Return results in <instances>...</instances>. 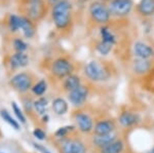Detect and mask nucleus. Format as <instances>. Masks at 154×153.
Segmentation results:
<instances>
[{
    "instance_id": "bb28decb",
    "label": "nucleus",
    "mask_w": 154,
    "mask_h": 153,
    "mask_svg": "<svg viewBox=\"0 0 154 153\" xmlns=\"http://www.w3.org/2000/svg\"><path fill=\"white\" fill-rule=\"evenodd\" d=\"M8 25H9V29L12 32L18 31L21 28V20H20V17L11 14L8 20Z\"/></svg>"
},
{
    "instance_id": "39448f33",
    "label": "nucleus",
    "mask_w": 154,
    "mask_h": 153,
    "mask_svg": "<svg viewBox=\"0 0 154 153\" xmlns=\"http://www.w3.org/2000/svg\"><path fill=\"white\" fill-rule=\"evenodd\" d=\"M60 150L62 153H86V147L82 141L78 139H62L60 142Z\"/></svg>"
},
{
    "instance_id": "b1692460",
    "label": "nucleus",
    "mask_w": 154,
    "mask_h": 153,
    "mask_svg": "<svg viewBox=\"0 0 154 153\" xmlns=\"http://www.w3.org/2000/svg\"><path fill=\"white\" fill-rule=\"evenodd\" d=\"M33 107L35 108L36 112L39 115H43L46 111V107H48V100L45 98H39L38 100L33 103Z\"/></svg>"
},
{
    "instance_id": "a878e982",
    "label": "nucleus",
    "mask_w": 154,
    "mask_h": 153,
    "mask_svg": "<svg viewBox=\"0 0 154 153\" xmlns=\"http://www.w3.org/2000/svg\"><path fill=\"white\" fill-rule=\"evenodd\" d=\"M112 47H113V44L104 42V41H100V42L97 44V46H96L98 53L102 56L109 55V53L112 50Z\"/></svg>"
},
{
    "instance_id": "72a5a7b5",
    "label": "nucleus",
    "mask_w": 154,
    "mask_h": 153,
    "mask_svg": "<svg viewBox=\"0 0 154 153\" xmlns=\"http://www.w3.org/2000/svg\"><path fill=\"white\" fill-rule=\"evenodd\" d=\"M99 1H102V2H110L111 0H99Z\"/></svg>"
},
{
    "instance_id": "9d476101",
    "label": "nucleus",
    "mask_w": 154,
    "mask_h": 153,
    "mask_svg": "<svg viewBox=\"0 0 154 153\" xmlns=\"http://www.w3.org/2000/svg\"><path fill=\"white\" fill-rule=\"evenodd\" d=\"M116 123L113 119H103L99 120L94 127V135L96 136H103L109 135L115 132Z\"/></svg>"
},
{
    "instance_id": "a211bd4d",
    "label": "nucleus",
    "mask_w": 154,
    "mask_h": 153,
    "mask_svg": "<svg viewBox=\"0 0 154 153\" xmlns=\"http://www.w3.org/2000/svg\"><path fill=\"white\" fill-rule=\"evenodd\" d=\"M123 149H125V143L122 140L117 139L107 146L101 148L100 153H122Z\"/></svg>"
},
{
    "instance_id": "5701e85b",
    "label": "nucleus",
    "mask_w": 154,
    "mask_h": 153,
    "mask_svg": "<svg viewBox=\"0 0 154 153\" xmlns=\"http://www.w3.org/2000/svg\"><path fill=\"white\" fill-rule=\"evenodd\" d=\"M101 37H102V41L110 44H114L116 42V38L113 35V33L109 30L107 27H102L101 28Z\"/></svg>"
},
{
    "instance_id": "6e6552de",
    "label": "nucleus",
    "mask_w": 154,
    "mask_h": 153,
    "mask_svg": "<svg viewBox=\"0 0 154 153\" xmlns=\"http://www.w3.org/2000/svg\"><path fill=\"white\" fill-rule=\"evenodd\" d=\"M88 97V88L84 85H80L76 90L69 92L68 100L74 107H81L84 105Z\"/></svg>"
},
{
    "instance_id": "412c9836",
    "label": "nucleus",
    "mask_w": 154,
    "mask_h": 153,
    "mask_svg": "<svg viewBox=\"0 0 154 153\" xmlns=\"http://www.w3.org/2000/svg\"><path fill=\"white\" fill-rule=\"evenodd\" d=\"M81 85V81L79 76L77 75H69L68 77H66V79L64 80V88L68 92H72V90H76L77 87Z\"/></svg>"
},
{
    "instance_id": "dca6fc26",
    "label": "nucleus",
    "mask_w": 154,
    "mask_h": 153,
    "mask_svg": "<svg viewBox=\"0 0 154 153\" xmlns=\"http://www.w3.org/2000/svg\"><path fill=\"white\" fill-rule=\"evenodd\" d=\"M137 11L144 17H151L154 14V0H140Z\"/></svg>"
},
{
    "instance_id": "c756f323",
    "label": "nucleus",
    "mask_w": 154,
    "mask_h": 153,
    "mask_svg": "<svg viewBox=\"0 0 154 153\" xmlns=\"http://www.w3.org/2000/svg\"><path fill=\"white\" fill-rule=\"evenodd\" d=\"M14 46L16 48V50L19 51V53H24V50L27 49V44L22 39H16L14 41Z\"/></svg>"
},
{
    "instance_id": "2f4dec72",
    "label": "nucleus",
    "mask_w": 154,
    "mask_h": 153,
    "mask_svg": "<svg viewBox=\"0 0 154 153\" xmlns=\"http://www.w3.org/2000/svg\"><path fill=\"white\" fill-rule=\"evenodd\" d=\"M48 3H51V5H54V4H57L59 1H61V0H48Z\"/></svg>"
},
{
    "instance_id": "393cba45",
    "label": "nucleus",
    "mask_w": 154,
    "mask_h": 153,
    "mask_svg": "<svg viewBox=\"0 0 154 153\" xmlns=\"http://www.w3.org/2000/svg\"><path fill=\"white\" fill-rule=\"evenodd\" d=\"M46 90H48V83H46V81L44 79L38 81V82L32 87V92L35 93L36 96H39V97L43 96L44 93L46 92Z\"/></svg>"
},
{
    "instance_id": "cd10ccee",
    "label": "nucleus",
    "mask_w": 154,
    "mask_h": 153,
    "mask_svg": "<svg viewBox=\"0 0 154 153\" xmlns=\"http://www.w3.org/2000/svg\"><path fill=\"white\" fill-rule=\"evenodd\" d=\"M11 108H12V111H14V115H16L17 118L19 119V121H21L22 123H26V117H25L24 113L22 112L21 108L19 107L16 102L11 103Z\"/></svg>"
},
{
    "instance_id": "6ab92c4d",
    "label": "nucleus",
    "mask_w": 154,
    "mask_h": 153,
    "mask_svg": "<svg viewBox=\"0 0 154 153\" xmlns=\"http://www.w3.org/2000/svg\"><path fill=\"white\" fill-rule=\"evenodd\" d=\"M51 107H53L54 114L62 116V115L66 114L68 111V103L63 98H56L51 103Z\"/></svg>"
},
{
    "instance_id": "f03ea898",
    "label": "nucleus",
    "mask_w": 154,
    "mask_h": 153,
    "mask_svg": "<svg viewBox=\"0 0 154 153\" xmlns=\"http://www.w3.org/2000/svg\"><path fill=\"white\" fill-rule=\"evenodd\" d=\"M84 73L86 77L95 82L106 81L110 77V72L105 65L99 61H91L84 67Z\"/></svg>"
},
{
    "instance_id": "f257e3e1",
    "label": "nucleus",
    "mask_w": 154,
    "mask_h": 153,
    "mask_svg": "<svg viewBox=\"0 0 154 153\" xmlns=\"http://www.w3.org/2000/svg\"><path fill=\"white\" fill-rule=\"evenodd\" d=\"M71 8V3L68 0H61L54 5L51 16L57 28L64 29L70 24Z\"/></svg>"
},
{
    "instance_id": "2eb2a0df",
    "label": "nucleus",
    "mask_w": 154,
    "mask_h": 153,
    "mask_svg": "<svg viewBox=\"0 0 154 153\" xmlns=\"http://www.w3.org/2000/svg\"><path fill=\"white\" fill-rule=\"evenodd\" d=\"M115 140H117V135L115 133H112V134L109 135H103V136H96L94 135L93 137V144L95 145L96 147H98L99 149L107 146L108 144L114 142Z\"/></svg>"
},
{
    "instance_id": "f704fd0d",
    "label": "nucleus",
    "mask_w": 154,
    "mask_h": 153,
    "mask_svg": "<svg viewBox=\"0 0 154 153\" xmlns=\"http://www.w3.org/2000/svg\"><path fill=\"white\" fill-rule=\"evenodd\" d=\"M80 2H88V1H89V0H79Z\"/></svg>"
},
{
    "instance_id": "f8f14e48",
    "label": "nucleus",
    "mask_w": 154,
    "mask_h": 153,
    "mask_svg": "<svg viewBox=\"0 0 154 153\" xmlns=\"http://www.w3.org/2000/svg\"><path fill=\"white\" fill-rule=\"evenodd\" d=\"M44 0H30L28 4V14L33 20L40 19L44 14Z\"/></svg>"
},
{
    "instance_id": "f3484780",
    "label": "nucleus",
    "mask_w": 154,
    "mask_h": 153,
    "mask_svg": "<svg viewBox=\"0 0 154 153\" xmlns=\"http://www.w3.org/2000/svg\"><path fill=\"white\" fill-rule=\"evenodd\" d=\"M29 63V58L24 53H16L11 58V66L14 69L26 67Z\"/></svg>"
},
{
    "instance_id": "c9c22d12",
    "label": "nucleus",
    "mask_w": 154,
    "mask_h": 153,
    "mask_svg": "<svg viewBox=\"0 0 154 153\" xmlns=\"http://www.w3.org/2000/svg\"><path fill=\"white\" fill-rule=\"evenodd\" d=\"M45 153H51V152H48V151H46V152H45Z\"/></svg>"
},
{
    "instance_id": "0eeeda50",
    "label": "nucleus",
    "mask_w": 154,
    "mask_h": 153,
    "mask_svg": "<svg viewBox=\"0 0 154 153\" xmlns=\"http://www.w3.org/2000/svg\"><path fill=\"white\" fill-rule=\"evenodd\" d=\"M9 83L19 93H26L32 85V78L28 73L21 72L11 77Z\"/></svg>"
},
{
    "instance_id": "423d86ee",
    "label": "nucleus",
    "mask_w": 154,
    "mask_h": 153,
    "mask_svg": "<svg viewBox=\"0 0 154 153\" xmlns=\"http://www.w3.org/2000/svg\"><path fill=\"white\" fill-rule=\"evenodd\" d=\"M73 71V65L65 58H59L51 65V72L59 78L68 77Z\"/></svg>"
},
{
    "instance_id": "7c9ffc66",
    "label": "nucleus",
    "mask_w": 154,
    "mask_h": 153,
    "mask_svg": "<svg viewBox=\"0 0 154 153\" xmlns=\"http://www.w3.org/2000/svg\"><path fill=\"white\" fill-rule=\"evenodd\" d=\"M33 135L36 139L40 140V141H42V140H44L46 138V134L41 129H35L33 130Z\"/></svg>"
},
{
    "instance_id": "20e7f679",
    "label": "nucleus",
    "mask_w": 154,
    "mask_h": 153,
    "mask_svg": "<svg viewBox=\"0 0 154 153\" xmlns=\"http://www.w3.org/2000/svg\"><path fill=\"white\" fill-rule=\"evenodd\" d=\"M133 0H111L108 2V8L111 17L125 18L128 17L133 11Z\"/></svg>"
},
{
    "instance_id": "ddd939ff",
    "label": "nucleus",
    "mask_w": 154,
    "mask_h": 153,
    "mask_svg": "<svg viewBox=\"0 0 154 153\" xmlns=\"http://www.w3.org/2000/svg\"><path fill=\"white\" fill-rule=\"evenodd\" d=\"M140 121V116L135 112L123 111L118 116V122L125 127H131Z\"/></svg>"
},
{
    "instance_id": "1a4fd4ad",
    "label": "nucleus",
    "mask_w": 154,
    "mask_h": 153,
    "mask_svg": "<svg viewBox=\"0 0 154 153\" xmlns=\"http://www.w3.org/2000/svg\"><path fill=\"white\" fill-rule=\"evenodd\" d=\"M75 121L77 127L81 133L88 134L94 130V120L88 113L79 112L75 115Z\"/></svg>"
},
{
    "instance_id": "4be33fe9",
    "label": "nucleus",
    "mask_w": 154,
    "mask_h": 153,
    "mask_svg": "<svg viewBox=\"0 0 154 153\" xmlns=\"http://www.w3.org/2000/svg\"><path fill=\"white\" fill-rule=\"evenodd\" d=\"M0 115H1L2 119H3L5 122L8 123V124L11 125L12 129H14V130H20V123L17 121V120L14 119V118L12 117L11 114H9L7 110L1 109V110H0Z\"/></svg>"
},
{
    "instance_id": "9b49d317",
    "label": "nucleus",
    "mask_w": 154,
    "mask_h": 153,
    "mask_svg": "<svg viewBox=\"0 0 154 153\" xmlns=\"http://www.w3.org/2000/svg\"><path fill=\"white\" fill-rule=\"evenodd\" d=\"M134 54L138 59H146L149 60L154 56V50L149 44L143 41H137L133 47Z\"/></svg>"
},
{
    "instance_id": "aec40b11",
    "label": "nucleus",
    "mask_w": 154,
    "mask_h": 153,
    "mask_svg": "<svg viewBox=\"0 0 154 153\" xmlns=\"http://www.w3.org/2000/svg\"><path fill=\"white\" fill-rule=\"evenodd\" d=\"M20 20H21V28L20 29H22L24 36L26 38H32L35 33L33 24L31 23L29 19L25 18V17H20Z\"/></svg>"
},
{
    "instance_id": "c85d7f7f",
    "label": "nucleus",
    "mask_w": 154,
    "mask_h": 153,
    "mask_svg": "<svg viewBox=\"0 0 154 153\" xmlns=\"http://www.w3.org/2000/svg\"><path fill=\"white\" fill-rule=\"evenodd\" d=\"M74 130V127H69V125L60 127V129L54 133V136H56L57 138H59V139H64V138L68 135V133L71 132V130Z\"/></svg>"
},
{
    "instance_id": "4468645a",
    "label": "nucleus",
    "mask_w": 154,
    "mask_h": 153,
    "mask_svg": "<svg viewBox=\"0 0 154 153\" xmlns=\"http://www.w3.org/2000/svg\"><path fill=\"white\" fill-rule=\"evenodd\" d=\"M152 67V63L151 61L146 60V59H138L137 58L133 63V69L135 73L139 75H144V74L148 73L151 70Z\"/></svg>"
},
{
    "instance_id": "473e14b6",
    "label": "nucleus",
    "mask_w": 154,
    "mask_h": 153,
    "mask_svg": "<svg viewBox=\"0 0 154 153\" xmlns=\"http://www.w3.org/2000/svg\"><path fill=\"white\" fill-rule=\"evenodd\" d=\"M146 153H154V147H153V148H151V149L149 150L148 152H146Z\"/></svg>"
},
{
    "instance_id": "e433bc0d",
    "label": "nucleus",
    "mask_w": 154,
    "mask_h": 153,
    "mask_svg": "<svg viewBox=\"0 0 154 153\" xmlns=\"http://www.w3.org/2000/svg\"><path fill=\"white\" fill-rule=\"evenodd\" d=\"M0 153H3V152H0Z\"/></svg>"
},
{
    "instance_id": "7ed1b4c3",
    "label": "nucleus",
    "mask_w": 154,
    "mask_h": 153,
    "mask_svg": "<svg viewBox=\"0 0 154 153\" xmlns=\"http://www.w3.org/2000/svg\"><path fill=\"white\" fill-rule=\"evenodd\" d=\"M89 16L91 20L97 24H107L110 21L111 14L109 11L108 5H106L105 2L99 1H93L89 5Z\"/></svg>"
}]
</instances>
